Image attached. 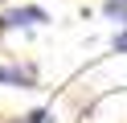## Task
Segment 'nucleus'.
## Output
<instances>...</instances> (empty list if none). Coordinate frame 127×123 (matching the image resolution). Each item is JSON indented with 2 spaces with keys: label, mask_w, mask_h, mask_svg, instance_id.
Here are the masks:
<instances>
[{
  "label": "nucleus",
  "mask_w": 127,
  "mask_h": 123,
  "mask_svg": "<svg viewBox=\"0 0 127 123\" xmlns=\"http://www.w3.org/2000/svg\"><path fill=\"white\" fill-rule=\"evenodd\" d=\"M53 16L45 12V8L37 4H21V8H4L0 12V33H8V29H29V25H49Z\"/></svg>",
  "instance_id": "nucleus-1"
},
{
  "label": "nucleus",
  "mask_w": 127,
  "mask_h": 123,
  "mask_svg": "<svg viewBox=\"0 0 127 123\" xmlns=\"http://www.w3.org/2000/svg\"><path fill=\"white\" fill-rule=\"evenodd\" d=\"M0 86L33 90L37 86V66L33 62H4V66H0Z\"/></svg>",
  "instance_id": "nucleus-2"
},
{
  "label": "nucleus",
  "mask_w": 127,
  "mask_h": 123,
  "mask_svg": "<svg viewBox=\"0 0 127 123\" xmlns=\"http://www.w3.org/2000/svg\"><path fill=\"white\" fill-rule=\"evenodd\" d=\"M102 16L107 21H119L127 29V0H102Z\"/></svg>",
  "instance_id": "nucleus-3"
},
{
  "label": "nucleus",
  "mask_w": 127,
  "mask_h": 123,
  "mask_svg": "<svg viewBox=\"0 0 127 123\" xmlns=\"http://www.w3.org/2000/svg\"><path fill=\"white\" fill-rule=\"evenodd\" d=\"M111 45H115V53H127V29H119L115 37H111Z\"/></svg>",
  "instance_id": "nucleus-4"
},
{
  "label": "nucleus",
  "mask_w": 127,
  "mask_h": 123,
  "mask_svg": "<svg viewBox=\"0 0 127 123\" xmlns=\"http://www.w3.org/2000/svg\"><path fill=\"white\" fill-rule=\"evenodd\" d=\"M0 4H4V0H0Z\"/></svg>",
  "instance_id": "nucleus-5"
}]
</instances>
